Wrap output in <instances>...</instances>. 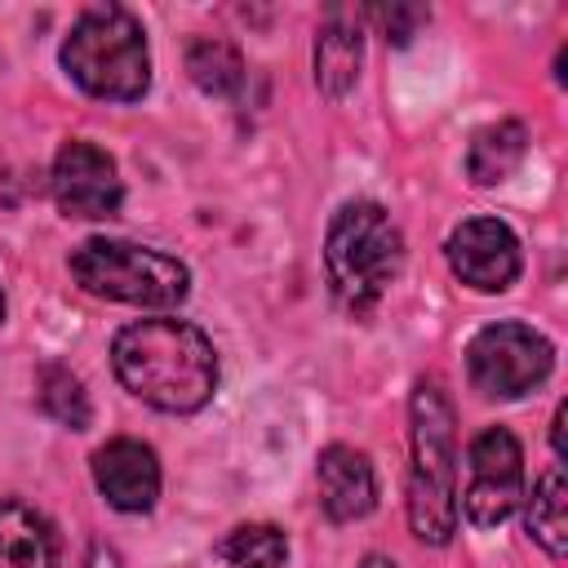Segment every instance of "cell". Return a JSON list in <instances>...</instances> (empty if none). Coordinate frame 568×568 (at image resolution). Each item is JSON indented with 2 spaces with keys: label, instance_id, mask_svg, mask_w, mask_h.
I'll list each match as a JSON object with an SVG mask.
<instances>
[{
  "label": "cell",
  "instance_id": "obj_1",
  "mask_svg": "<svg viewBox=\"0 0 568 568\" xmlns=\"http://www.w3.org/2000/svg\"><path fill=\"white\" fill-rule=\"evenodd\" d=\"M115 377L160 413H195L217 390L213 342L186 320H133L111 342Z\"/></svg>",
  "mask_w": 568,
  "mask_h": 568
},
{
  "label": "cell",
  "instance_id": "obj_2",
  "mask_svg": "<svg viewBox=\"0 0 568 568\" xmlns=\"http://www.w3.org/2000/svg\"><path fill=\"white\" fill-rule=\"evenodd\" d=\"M408 524L426 546H448L457 532V439L453 404L435 377L413 390V466H408Z\"/></svg>",
  "mask_w": 568,
  "mask_h": 568
},
{
  "label": "cell",
  "instance_id": "obj_3",
  "mask_svg": "<svg viewBox=\"0 0 568 568\" xmlns=\"http://www.w3.org/2000/svg\"><path fill=\"white\" fill-rule=\"evenodd\" d=\"M399 266H404V235L382 204L355 200L333 213L328 240H324V271H328L333 297L351 315L373 311L395 284Z\"/></svg>",
  "mask_w": 568,
  "mask_h": 568
},
{
  "label": "cell",
  "instance_id": "obj_4",
  "mask_svg": "<svg viewBox=\"0 0 568 568\" xmlns=\"http://www.w3.org/2000/svg\"><path fill=\"white\" fill-rule=\"evenodd\" d=\"M67 75L106 102H138L151 84L146 31L124 4H93L62 40Z\"/></svg>",
  "mask_w": 568,
  "mask_h": 568
},
{
  "label": "cell",
  "instance_id": "obj_5",
  "mask_svg": "<svg viewBox=\"0 0 568 568\" xmlns=\"http://www.w3.org/2000/svg\"><path fill=\"white\" fill-rule=\"evenodd\" d=\"M71 275L93 297L146 311H169L191 293V271L178 257L129 240H84L71 253Z\"/></svg>",
  "mask_w": 568,
  "mask_h": 568
},
{
  "label": "cell",
  "instance_id": "obj_6",
  "mask_svg": "<svg viewBox=\"0 0 568 568\" xmlns=\"http://www.w3.org/2000/svg\"><path fill=\"white\" fill-rule=\"evenodd\" d=\"M550 364H555V346L519 320L488 324L466 346L470 386L488 399H519L537 390L550 377Z\"/></svg>",
  "mask_w": 568,
  "mask_h": 568
},
{
  "label": "cell",
  "instance_id": "obj_7",
  "mask_svg": "<svg viewBox=\"0 0 568 568\" xmlns=\"http://www.w3.org/2000/svg\"><path fill=\"white\" fill-rule=\"evenodd\" d=\"M524 501V448L506 426H488L466 448L462 510L475 528H497Z\"/></svg>",
  "mask_w": 568,
  "mask_h": 568
},
{
  "label": "cell",
  "instance_id": "obj_8",
  "mask_svg": "<svg viewBox=\"0 0 568 568\" xmlns=\"http://www.w3.org/2000/svg\"><path fill=\"white\" fill-rule=\"evenodd\" d=\"M53 200L67 217H89V222L115 217L124 200L115 160L102 146L71 138L53 160Z\"/></svg>",
  "mask_w": 568,
  "mask_h": 568
},
{
  "label": "cell",
  "instance_id": "obj_9",
  "mask_svg": "<svg viewBox=\"0 0 568 568\" xmlns=\"http://www.w3.org/2000/svg\"><path fill=\"white\" fill-rule=\"evenodd\" d=\"M448 266L479 293H501L519 280V240L497 217H466L448 235Z\"/></svg>",
  "mask_w": 568,
  "mask_h": 568
},
{
  "label": "cell",
  "instance_id": "obj_10",
  "mask_svg": "<svg viewBox=\"0 0 568 568\" xmlns=\"http://www.w3.org/2000/svg\"><path fill=\"white\" fill-rule=\"evenodd\" d=\"M93 484L115 510L142 515L160 497V462L142 439H111L93 453Z\"/></svg>",
  "mask_w": 568,
  "mask_h": 568
},
{
  "label": "cell",
  "instance_id": "obj_11",
  "mask_svg": "<svg viewBox=\"0 0 568 568\" xmlns=\"http://www.w3.org/2000/svg\"><path fill=\"white\" fill-rule=\"evenodd\" d=\"M315 479H320V506L328 510V519L351 524L364 519L377 506V479L364 453L346 448V444H328L315 462Z\"/></svg>",
  "mask_w": 568,
  "mask_h": 568
},
{
  "label": "cell",
  "instance_id": "obj_12",
  "mask_svg": "<svg viewBox=\"0 0 568 568\" xmlns=\"http://www.w3.org/2000/svg\"><path fill=\"white\" fill-rule=\"evenodd\" d=\"M0 568H58V532L27 501H0Z\"/></svg>",
  "mask_w": 568,
  "mask_h": 568
},
{
  "label": "cell",
  "instance_id": "obj_13",
  "mask_svg": "<svg viewBox=\"0 0 568 568\" xmlns=\"http://www.w3.org/2000/svg\"><path fill=\"white\" fill-rule=\"evenodd\" d=\"M359 58H364V40L359 27L333 18L320 27L315 36V84L324 98H346L359 80Z\"/></svg>",
  "mask_w": 568,
  "mask_h": 568
},
{
  "label": "cell",
  "instance_id": "obj_14",
  "mask_svg": "<svg viewBox=\"0 0 568 568\" xmlns=\"http://www.w3.org/2000/svg\"><path fill=\"white\" fill-rule=\"evenodd\" d=\"M524 151H528V133L519 120H497L488 129L475 133L470 142V155H466V169L479 186H497L506 182L519 164H524Z\"/></svg>",
  "mask_w": 568,
  "mask_h": 568
},
{
  "label": "cell",
  "instance_id": "obj_15",
  "mask_svg": "<svg viewBox=\"0 0 568 568\" xmlns=\"http://www.w3.org/2000/svg\"><path fill=\"white\" fill-rule=\"evenodd\" d=\"M524 524H528V537L550 559H564V550H568V488H564V475L559 470H546L532 484Z\"/></svg>",
  "mask_w": 568,
  "mask_h": 568
},
{
  "label": "cell",
  "instance_id": "obj_16",
  "mask_svg": "<svg viewBox=\"0 0 568 568\" xmlns=\"http://www.w3.org/2000/svg\"><path fill=\"white\" fill-rule=\"evenodd\" d=\"M217 559L231 568H280L288 559V537L275 524H240L217 541Z\"/></svg>",
  "mask_w": 568,
  "mask_h": 568
},
{
  "label": "cell",
  "instance_id": "obj_17",
  "mask_svg": "<svg viewBox=\"0 0 568 568\" xmlns=\"http://www.w3.org/2000/svg\"><path fill=\"white\" fill-rule=\"evenodd\" d=\"M186 71H191V80H195L204 93H213V98L235 93L240 80H244L240 53H235L226 40H213V36H204V40H195V44L186 49Z\"/></svg>",
  "mask_w": 568,
  "mask_h": 568
},
{
  "label": "cell",
  "instance_id": "obj_18",
  "mask_svg": "<svg viewBox=\"0 0 568 568\" xmlns=\"http://www.w3.org/2000/svg\"><path fill=\"white\" fill-rule=\"evenodd\" d=\"M36 399H40V408L53 422H62L71 430H84L89 426V399H84V386H80V377L71 368L44 364L40 377H36Z\"/></svg>",
  "mask_w": 568,
  "mask_h": 568
},
{
  "label": "cell",
  "instance_id": "obj_19",
  "mask_svg": "<svg viewBox=\"0 0 568 568\" xmlns=\"http://www.w3.org/2000/svg\"><path fill=\"white\" fill-rule=\"evenodd\" d=\"M368 18L382 22V31H386L390 44H408L413 31H417V22H426V9L422 4H390V9H368Z\"/></svg>",
  "mask_w": 568,
  "mask_h": 568
},
{
  "label": "cell",
  "instance_id": "obj_20",
  "mask_svg": "<svg viewBox=\"0 0 568 568\" xmlns=\"http://www.w3.org/2000/svg\"><path fill=\"white\" fill-rule=\"evenodd\" d=\"M564 417H568V408L559 404V408H555V422H550V444H555V457H568V448H564Z\"/></svg>",
  "mask_w": 568,
  "mask_h": 568
},
{
  "label": "cell",
  "instance_id": "obj_21",
  "mask_svg": "<svg viewBox=\"0 0 568 568\" xmlns=\"http://www.w3.org/2000/svg\"><path fill=\"white\" fill-rule=\"evenodd\" d=\"M89 568H120V555H115L111 546H98L93 559H89Z\"/></svg>",
  "mask_w": 568,
  "mask_h": 568
},
{
  "label": "cell",
  "instance_id": "obj_22",
  "mask_svg": "<svg viewBox=\"0 0 568 568\" xmlns=\"http://www.w3.org/2000/svg\"><path fill=\"white\" fill-rule=\"evenodd\" d=\"M364 568H395V564H390V559H382V555H368V559H364Z\"/></svg>",
  "mask_w": 568,
  "mask_h": 568
},
{
  "label": "cell",
  "instance_id": "obj_23",
  "mask_svg": "<svg viewBox=\"0 0 568 568\" xmlns=\"http://www.w3.org/2000/svg\"><path fill=\"white\" fill-rule=\"evenodd\" d=\"M0 320H4V288H0Z\"/></svg>",
  "mask_w": 568,
  "mask_h": 568
}]
</instances>
